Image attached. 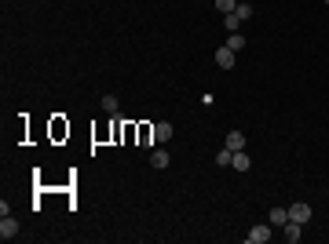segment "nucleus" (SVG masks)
<instances>
[{"mask_svg":"<svg viewBox=\"0 0 329 244\" xmlns=\"http://www.w3.org/2000/svg\"><path fill=\"white\" fill-rule=\"evenodd\" d=\"M282 233H285V240H289V244H296V240H300V223H293V219H289V223L282 226Z\"/></svg>","mask_w":329,"mask_h":244,"instance_id":"8","label":"nucleus"},{"mask_svg":"<svg viewBox=\"0 0 329 244\" xmlns=\"http://www.w3.org/2000/svg\"><path fill=\"white\" fill-rule=\"evenodd\" d=\"M216 8H219V11H223V15H231V11L238 8V0H216Z\"/></svg>","mask_w":329,"mask_h":244,"instance_id":"16","label":"nucleus"},{"mask_svg":"<svg viewBox=\"0 0 329 244\" xmlns=\"http://www.w3.org/2000/svg\"><path fill=\"white\" fill-rule=\"evenodd\" d=\"M212 58H216V66H219V70H231V66L238 62V55L227 48V44H223V48H216V55H212Z\"/></svg>","mask_w":329,"mask_h":244,"instance_id":"2","label":"nucleus"},{"mask_svg":"<svg viewBox=\"0 0 329 244\" xmlns=\"http://www.w3.org/2000/svg\"><path fill=\"white\" fill-rule=\"evenodd\" d=\"M227 48H231L234 55H241V48H245V37H241V33H231V37H227Z\"/></svg>","mask_w":329,"mask_h":244,"instance_id":"12","label":"nucleus"},{"mask_svg":"<svg viewBox=\"0 0 329 244\" xmlns=\"http://www.w3.org/2000/svg\"><path fill=\"white\" fill-rule=\"evenodd\" d=\"M238 26H241V18L231 11V15H223V29H231V33H238Z\"/></svg>","mask_w":329,"mask_h":244,"instance_id":"14","label":"nucleus"},{"mask_svg":"<svg viewBox=\"0 0 329 244\" xmlns=\"http://www.w3.org/2000/svg\"><path fill=\"white\" fill-rule=\"evenodd\" d=\"M289 223V208H271V226H285Z\"/></svg>","mask_w":329,"mask_h":244,"instance_id":"10","label":"nucleus"},{"mask_svg":"<svg viewBox=\"0 0 329 244\" xmlns=\"http://www.w3.org/2000/svg\"><path fill=\"white\" fill-rule=\"evenodd\" d=\"M234 15H238L241 22H245V18H252V15H256V8H252V4H245V0H238V8H234Z\"/></svg>","mask_w":329,"mask_h":244,"instance_id":"11","label":"nucleus"},{"mask_svg":"<svg viewBox=\"0 0 329 244\" xmlns=\"http://www.w3.org/2000/svg\"><path fill=\"white\" fill-rule=\"evenodd\" d=\"M168 161H172L168 149H154V153H150V164H154V168H168Z\"/></svg>","mask_w":329,"mask_h":244,"instance_id":"9","label":"nucleus"},{"mask_svg":"<svg viewBox=\"0 0 329 244\" xmlns=\"http://www.w3.org/2000/svg\"><path fill=\"white\" fill-rule=\"evenodd\" d=\"M325 4H329V0H325Z\"/></svg>","mask_w":329,"mask_h":244,"instance_id":"17","label":"nucleus"},{"mask_svg":"<svg viewBox=\"0 0 329 244\" xmlns=\"http://www.w3.org/2000/svg\"><path fill=\"white\" fill-rule=\"evenodd\" d=\"M168 139H172V124L158 120V124H154V142H168Z\"/></svg>","mask_w":329,"mask_h":244,"instance_id":"5","label":"nucleus"},{"mask_svg":"<svg viewBox=\"0 0 329 244\" xmlns=\"http://www.w3.org/2000/svg\"><path fill=\"white\" fill-rule=\"evenodd\" d=\"M245 237H249V244H267V240H271V223H260V226H252Z\"/></svg>","mask_w":329,"mask_h":244,"instance_id":"1","label":"nucleus"},{"mask_svg":"<svg viewBox=\"0 0 329 244\" xmlns=\"http://www.w3.org/2000/svg\"><path fill=\"white\" fill-rule=\"evenodd\" d=\"M289 219H293V223H300V226L311 223V204H303V201H300V204H289Z\"/></svg>","mask_w":329,"mask_h":244,"instance_id":"3","label":"nucleus"},{"mask_svg":"<svg viewBox=\"0 0 329 244\" xmlns=\"http://www.w3.org/2000/svg\"><path fill=\"white\" fill-rule=\"evenodd\" d=\"M103 109L106 113H117V95H103Z\"/></svg>","mask_w":329,"mask_h":244,"instance_id":"15","label":"nucleus"},{"mask_svg":"<svg viewBox=\"0 0 329 244\" xmlns=\"http://www.w3.org/2000/svg\"><path fill=\"white\" fill-rule=\"evenodd\" d=\"M15 233H18V219H15V215H0V237L11 240Z\"/></svg>","mask_w":329,"mask_h":244,"instance_id":"4","label":"nucleus"},{"mask_svg":"<svg viewBox=\"0 0 329 244\" xmlns=\"http://www.w3.org/2000/svg\"><path fill=\"white\" fill-rule=\"evenodd\" d=\"M231 161H234V149H227V146H223V149L216 153V164H219V168H231Z\"/></svg>","mask_w":329,"mask_h":244,"instance_id":"13","label":"nucleus"},{"mask_svg":"<svg viewBox=\"0 0 329 244\" xmlns=\"http://www.w3.org/2000/svg\"><path fill=\"white\" fill-rule=\"evenodd\" d=\"M231 168H234V171H249V168H252L249 153H245V149H238V153H234V161H231Z\"/></svg>","mask_w":329,"mask_h":244,"instance_id":"6","label":"nucleus"},{"mask_svg":"<svg viewBox=\"0 0 329 244\" xmlns=\"http://www.w3.org/2000/svg\"><path fill=\"white\" fill-rule=\"evenodd\" d=\"M223 146H227V149H234V153H238V149H245V135H241V131H231Z\"/></svg>","mask_w":329,"mask_h":244,"instance_id":"7","label":"nucleus"}]
</instances>
